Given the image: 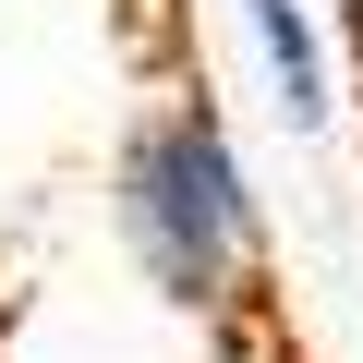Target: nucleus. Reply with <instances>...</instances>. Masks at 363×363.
I'll list each match as a JSON object with an SVG mask.
<instances>
[{"mask_svg": "<svg viewBox=\"0 0 363 363\" xmlns=\"http://www.w3.org/2000/svg\"><path fill=\"white\" fill-rule=\"evenodd\" d=\"M242 25H255V49H267V97H279V121L315 133V121L339 109V85H327V37H315V0H242Z\"/></svg>", "mask_w": 363, "mask_h": 363, "instance_id": "2", "label": "nucleus"}, {"mask_svg": "<svg viewBox=\"0 0 363 363\" xmlns=\"http://www.w3.org/2000/svg\"><path fill=\"white\" fill-rule=\"evenodd\" d=\"M109 218H121V255L182 315H242L267 291V206H255V169L206 85H169L133 109V133L109 157Z\"/></svg>", "mask_w": 363, "mask_h": 363, "instance_id": "1", "label": "nucleus"}, {"mask_svg": "<svg viewBox=\"0 0 363 363\" xmlns=\"http://www.w3.org/2000/svg\"><path fill=\"white\" fill-rule=\"evenodd\" d=\"M339 13H351V37H363V0H339Z\"/></svg>", "mask_w": 363, "mask_h": 363, "instance_id": "3", "label": "nucleus"}]
</instances>
